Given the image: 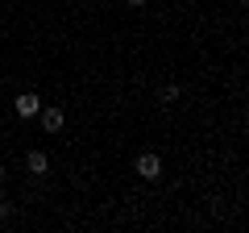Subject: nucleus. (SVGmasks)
Returning <instances> with one entry per match:
<instances>
[{"label": "nucleus", "instance_id": "f257e3e1", "mask_svg": "<svg viewBox=\"0 0 249 233\" xmlns=\"http://www.w3.org/2000/svg\"><path fill=\"white\" fill-rule=\"evenodd\" d=\"M37 121H42L46 134H58V129L67 125V113H62L58 104H42V108H37Z\"/></svg>", "mask_w": 249, "mask_h": 233}, {"label": "nucleus", "instance_id": "f03ea898", "mask_svg": "<svg viewBox=\"0 0 249 233\" xmlns=\"http://www.w3.org/2000/svg\"><path fill=\"white\" fill-rule=\"evenodd\" d=\"M133 171L142 175V179H162V158H158L154 150H145V154H137Z\"/></svg>", "mask_w": 249, "mask_h": 233}, {"label": "nucleus", "instance_id": "7ed1b4c3", "mask_svg": "<svg viewBox=\"0 0 249 233\" xmlns=\"http://www.w3.org/2000/svg\"><path fill=\"white\" fill-rule=\"evenodd\" d=\"M13 108H17L21 121H29V116H37V108H42V96H37V92H21V96L13 100Z\"/></svg>", "mask_w": 249, "mask_h": 233}, {"label": "nucleus", "instance_id": "20e7f679", "mask_svg": "<svg viewBox=\"0 0 249 233\" xmlns=\"http://www.w3.org/2000/svg\"><path fill=\"white\" fill-rule=\"evenodd\" d=\"M25 167H29V175H46V171H50L46 150H29V154H25Z\"/></svg>", "mask_w": 249, "mask_h": 233}, {"label": "nucleus", "instance_id": "39448f33", "mask_svg": "<svg viewBox=\"0 0 249 233\" xmlns=\"http://www.w3.org/2000/svg\"><path fill=\"white\" fill-rule=\"evenodd\" d=\"M158 100H162V104H175V100H178V88H175V83H166V88L158 92Z\"/></svg>", "mask_w": 249, "mask_h": 233}, {"label": "nucleus", "instance_id": "423d86ee", "mask_svg": "<svg viewBox=\"0 0 249 233\" xmlns=\"http://www.w3.org/2000/svg\"><path fill=\"white\" fill-rule=\"evenodd\" d=\"M9 213H13V200H9V196H0V221H9Z\"/></svg>", "mask_w": 249, "mask_h": 233}, {"label": "nucleus", "instance_id": "0eeeda50", "mask_svg": "<svg viewBox=\"0 0 249 233\" xmlns=\"http://www.w3.org/2000/svg\"><path fill=\"white\" fill-rule=\"evenodd\" d=\"M124 4H133V9H137V4H145V0H124Z\"/></svg>", "mask_w": 249, "mask_h": 233}, {"label": "nucleus", "instance_id": "6e6552de", "mask_svg": "<svg viewBox=\"0 0 249 233\" xmlns=\"http://www.w3.org/2000/svg\"><path fill=\"white\" fill-rule=\"evenodd\" d=\"M0 183H4V162H0Z\"/></svg>", "mask_w": 249, "mask_h": 233}]
</instances>
